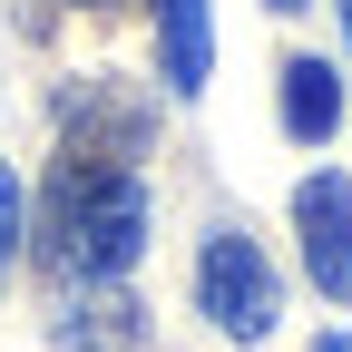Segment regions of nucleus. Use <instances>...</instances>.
<instances>
[{"label": "nucleus", "instance_id": "f03ea898", "mask_svg": "<svg viewBox=\"0 0 352 352\" xmlns=\"http://www.w3.org/2000/svg\"><path fill=\"white\" fill-rule=\"evenodd\" d=\"M196 303H206V323L226 333V342H264L274 314H284V284H274V264H264L254 235L215 226V235L196 245Z\"/></svg>", "mask_w": 352, "mask_h": 352}, {"label": "nucleus", "instance_id": "423d86ee", "mask_svg": "<svg viewBox=\"0 0 352 352\" xmlns=\"http://www.w3.org/2000/svg\"><path fill=\"white\" fill-rule=\"evenodd\" d=\"M284 127L303 147H323L342 127V69L333 59H284Z\"/></svg>", "mask_w": 352, "mask_h": 352}, {"label": "nucleus", "instance_id": "0eeeda50", "mask_svg": "<svg viewBox=\"0 0 352 352\" xmlns=\"http://www.w3.org/2000/svg\"><path fill=\"white\" fill-rule=\"evenodd\" d=\"M10 254H20V176L0 166V274H10Z\"/></svg>", "mask_w": 352, "mask_h": 352}, {"label": "nucleus", "instance_id": "7ed1b4c3", "mask_svg": "<svg viewBox=\"0 0 352 352\" xmlns=\"http://www.w3.org/2000/svg\"><path fill=\"white\" fill-rule=\"evenodd\" d=\"M294 235H303L314 294L352 303V186H342V176H303V186H294Z\"/></svg>", "mask_w": 352, "mask_h": 352}, {"label": "nucleus", "instance_id": "39448f33", "mask_svg": "<svg viewBox=\"0 0 352 352\" xmlns=\"http://www.w3.org/2000/svg\"><path fill=\"white\" fill-rule=\"evenodd\" d=\"M157 50H166V88L196 98L206 69H215V10L206 0H157Z\"/></svg>", "mask_w": 352, "mask_h": 352}, {"label": "nucleus", "instance_id": "1a4fd4ad", "mask_svg": "<svg viewBox=\"0 0 352 352\" xmlns=\"http://www.w3.org/2000/svg\"><path fill=\"white\" fill-rule=\"evenodd\" d=\"M314 352H352V333H333V342H314Z\"/></svg>", "mask_w": 352, "mask_h": 352}, {"label": "nucleus", "instance_id": "20e7f679", "mask_svg": "<svg viewBox=\"0 0 352 352\" xmlns=\"http://www.w3.org/2000/svg\"><path fill=\"white\" fill-rule=\"evenodd\" d=\"M50 342H59V352H138V342H147V314H138V294L78 284V303L50 314Z\"/></svg>", "mask_w": 352, "mask_h": 352}, {"label": "nucleus", "instance_id": "f257e3e1", "mask_svg": "<svg viewBox=\"0 0 352 352\" xmlns=\"http://www.w3.org/2000/svg\"><path fill=\"white\" fill-rule=\"evenodd\" d=\"M39 254L59 264L69 284H118L127 264L147 254V186L127 166H69L50 186V235H39Z\"/></svg>", "mask_w": 352, "mask_h": 352}, {"label": "nucleus", "instance_id": "9d476101", "mask_svg": "<svg viewBox=\"0 0 352 352\" xmlns=\"http://www.w3.org/2000/svg\"><path fill=\"white\" fill-rule=\"evenodd\" d=\"M333 10H342V39H352V0H333Z\"/></svg>", "mask_w": 352, "mask_h": 352}, {"label": "nucleus", "instance_id": "6e6552de", "mask_svg": "<svg viewBox=\"0 0 352 352\" xmlns=\"http://www.w3.org/2000/svg\"><path fill=\"white\" fill-rule=\"evenodd\" d=\"M264 10H284V20H294V10H314V0H264Z\"/></svg>", "mask_w": 352, "mask_h": 352}]
</instances>
